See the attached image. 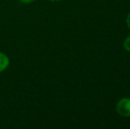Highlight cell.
I'll return each mask as SVG.
<instances>
[{"label":"cell","mask_w":130,"mask_h":129,"mask_svg":"<svg viewBox=\"0 0 130 129\" xmlns=\"http://www.w3.org/2000/svg\"><path fill=\"white\" fill-rule=\"evenodd\" d=\"M116 110L121 117H130V98H122L116 105Z\"/></svg>","instance_id":"6da1fadb"},{"label":"cell","mask_w":130,"mask_h":129,"mask_svg":"<svg viewBox=\"0 0 130 129\" xmlns=\"http://www.w3.org/2000/svg\"><path fill=\"white\" fill-rule=\"evenodd\" d=\"M21 3H24V4H29V3H32L34 2L35 0H20Z\"/></svg>","instance_id":"277c9868"},{"label":"cell","mask_w":130,"mask_h":129,"mask_svg":"<svg viewBox=\"0 0 130 129\" xmlns=\"http://www.w3.org/2000/svg\"><path fill=\"white\" fill-rule=\"evenodd\" d=\"M127 24L128 28L130 29V13L128 14V16H127Z\"/></svg>","instance_id":"5b68a950"},{"label":"cell","mask_w":130,"mask_h":129,"mask_svg":"<svg viewBox=\"0 0 130 129\" xmlns=\"http://www.w3.org/2000/svg\"><path fill=\"white\" fill-rule=\"evenodd\" d=\"M123 46H124V48L127 50V51H130V35L127 36V37L125 39Z\"/></svg>","instance_id":"3957f363"},{"label":"cell","mask_w":130,"mask_h":129,"mask_svg":"<svg viewBox=\"0 0 130 129\" xmlns=\"http://www.w3.org/2000/svg\"><path fill=\"white\" fill-rule=\"evenodd\" d=\"M9 64H10L9 58L5 53L0 52V72L5 71L8 67Z\"/></svg>","instance_id":"7a4b0ae2"},{"label":"cell","mask_w":130,"mask_h":129,"mask_svg":"<svg viewBox=\"0 0 130 129\" xmlns=\"http://www.w3.org/2000/svg\"><path fill=\"white\" fill-rule=\"evenodd\" d=\"M50 1H52V2H57V1H60V0H50Z\"/></svg>","instance_id":"8992f818"}]
</instances>
